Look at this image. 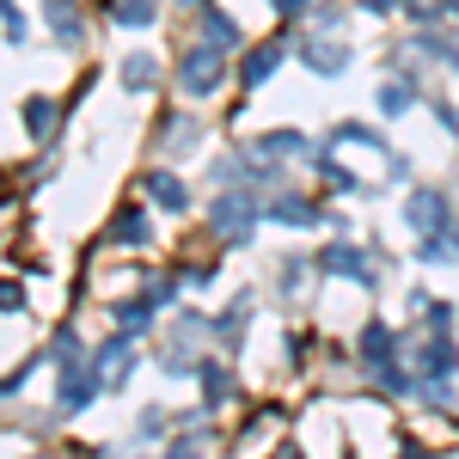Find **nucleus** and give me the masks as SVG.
Listing matches in <instances>:
<instances>
[{
    "label": "nucleus",
    "instance_id": "obj_1",
    "mask_svg": "<svg viewBox=\"0 0 459 459\" xmlns=\"http://www.w3.org/2000/svg\"><path fill=\"white\" fill-rule=\"evenodd\" d=\"M264 214H270V209H264L251 190H227V196H214L209 209H203V221H209V233L221 239V246H246Z\"/></svg>",
    "mask_w": 459,
    "mask_h": 459
},
{
    "label": "nucleus",
    "instance_id": "obj_2",
    "mask_svg": "<svg viewBox=\"0 0 459 459\" xmlns=\"http://www.w3.org/2000/svg\"><path fill=\"white\" fill-rule=\"evenodd\" d=\"M227 86V49L221 43H190L178 62V92L184 99H214Z\"/></svg>",
    "mask_w": 459,
    "mask_h": 459
},
{
    "label": "nucleus",
    "instance_id": "obj_3",
    "mask_svg": "<svg viewBox=\"0 0 459 459\" xmlns=\"http://www.w3.org/2000/svg\"><path fill=\"white\" fill-rule=\"evenodd\" d=\"M135 361H142V355H135V337H129V331H117L110 343H99V350H92V361H86V368L99 374V386H105V392H117L129 374H135Z\"/></svg>",
    "mask_w": 459,
    "mask_h": 459
},
{
    "label": "nucleus",
    "instance_id": "obj_4",
    "mask_svg": "<svg viewBox=\"0 0 459 459\" xmlns=\"http://www.w3.org/2000/svg\"><path fill=\"white\" fill-rule=\"evenodd\" d=\"M300 62L313 74H325V80H337L355 56H350V43H337L331 31H300Z\"/></svg>",
    "mask_w": 459,
    "mask_h": 459
},
{
    "label": "nucleus",
    "instance_id": "obj_5",
    "mask_svg": "<svg viewBox=\"0 0 459 459\" xmlns=\"http://www.w3.org/2000/svg\"><path fill=\"white\" fill-rule=\"evenodd\" d=\"M411 368H417V380H454L459 368V350L447 331H429L423 343H417V355H411Z\"/></svg>",
    "mask_w": 459,
    "mask_h": 459
},
{
    "label": "nucleus",
    "instance_id": "obj_6",
    "mask_svg": "<svg viewBox=\"0 0 459 459\" xmlns=\"http://www.w3.org/2000/svg\"><path fill=\"white\" fill-rule=\"evenodd\" d=\"M404 221H411V233H435V227H447L454 221V196L447 190H411V203H404Z\"/></svg>",
    "mask_w": 459,
    "mask_h": 459
},
{
    "label": "nucleus",
    "instance_id": "obj_7",
    "mask_svg": "<svg viewBox=\"0 0 459 459\" xmlns=\"http://www.w3.org/2000/svg\"><path fill=\"white\" fill-rule=\"evenodd\" d=\"M318 264H325V276H350V282H361V288L380 282V264H368L361 246H331V251H318Z\"/></svg>",
    "mask_w": 459,
    "mask_h": 459
},
{
    "label": "nucleus",
    "instance_id": "obj_8",
    "mask_svg": "<svg viewBox=\"0 0 459 459\" xmlns=\"http://www.w3.org/2000/svg\"><path fill=\"white\" fill-rule=\"evenodd\" d=\"M392 355H398V337H392V325H386V318H368V325H361V337H355V361L374 374V368H386Z\"/></svg>",
    "mask_w": 459,
    "mask_h": 459
},
{
    "label": "nucleus",
    "instance_id": "obj_9",
    "mask_svg": "<svg viewBox=\"0 0 459 459\" xmlns=\"http://www.w3.org/2000/svg\"><path fill=\"white\" fill-rule=\"evenodd\" d=\"M43 25H49V37L62 49H80L86 43V25H80V6L74 0H43Z\"/></svg>",
    "mask_w": 459,
    "mask_h": 459
},
{
    "label": "nucleus",
    "instance_id": "obj_10",
    "mask_svg": "<svg viewBox=\"0 0 459 459\" xmlns=\"http://www.w3.org/2000/svg\"><path fill=\"white\" fill-rule=\"evenodd\" d=\"M251 153H257V160H313L318 147L307 142L300 129H270V135H257V142H251Z\"/></svg>",
    "mask_w": 459,
    "mask_h": 459
},
{
    "label": "nucleus",
    "instance_id": "obj_11",
    "mask_svg": "<svg viewBox=\"0 0 459 459\" xmlns=\"http://www.w3.org/2000/svg\"><path fill=\"white\" fill-rule=\"evenodd\" d=\"M142 190H147V196H153V203H160L166 214H184V209H190V190H184V178L166 172V166H160V172H147V178H142Z\"/></svg>",
    "mask_w": 459,
    "mask_h": 459
},
{
    "label": "nucleus",
    "instance_id": "obj_12",
    "mask_svg": "<svg viewBox=\"0 0 459 459\" xmlns=\"http://www.w3.org/2000/svg\"><path fill=\"white\" fill-rule=\"evenodd\" d=\"M417 257L423 264H459V214L435 233H417Z\"/></svg>",
    "mask_w": 459,
    "mask_h": 459
},
{
    "label": "nucleus",
    "instance_id": "obj_13",
    "mask_svg": "<svg viewBox=\"0 0 459 459\" xmlns=\"http://www.w3.org/2000/svg\"><path fill=\"white\" fill-rule=\"evenodd\" d=\"M117 80H123V92H153V86H160V62H153L147 49H129Z\"/></svg>",
    "mask_w": 459,
    "mask_h": 459
},
{
    "label": "nucleus",
    "instance_id": "obj_14",
    "mask_svg": "<svg viewBox=\"0 0 459 459\" xmlns=\"http://www.w3.org/2000/svg\"><path fill=\"white\" fill-rule=\"evenodd\" d=\"M196 31L203 43H221V49H239V25L221 13V6H196Z\"/></svg>",
    "mask_w": 459,
    "mask_h": 459
},
{
    "label": "nucleus",
    "instance_id": "obj_15",
    "mask_svg": "<svg viewBox=\"0 0 459 459\" xmlns=\"http://www.w3.org/2000/svg\"><path fill=\"white\" fill-rule=\"evenodd\" d=\"M282 43H257V49H251L246 62H239V80H246V86H264V80H270V74L282 68Z\"/></svg>",
    "mask_w": 459,
    "mask_h": 459
},
{
    "label": "nucleus",
    "instance_id": "obj_16",
    "mask_svg": "<svg viewBox=\"0 0 459 459\" xmlns=\"http://www.w3.org/2000/svg\"><path fill=\"white\" fill-rule=\"evenodd\" d=\"M196 386H203V411H221L227 404V392H233V374L203 355V368H196Z\"/></svg>",
    "mask_w": 459,
    "mask_h": 459
},
{
    "label": "nucleus",
    "instance_id": "obj_17",
    "mask_svg": "<svg viewBox=\"0 0 459 459\" xmlns=\"http://www.w3.org/2000/svg\"><path fill=\"white\" fill-rule=\"evenodd\" d=\"M264 209H270V221H282V227H318V221H325L307 196H288V190L276 196V203H264Z\"/></svg>",
    "mask_w": 459,
    "mask_h": 459
},
{
    "label": "nucleus",
    "instance_id": "obj_18",
    "mask_svg": "<svg viewBox=\"0 0 459 459\" xmlns=\"http://www.w3.org/2000/svg\"><path fill=\"white\" fill-rule=\"evenodd\" d=\"M110 246H142V239H153V227H147V209H123L117 221L105 227Z\"/></svg>",
    "mask_w": 459,
    "mask_h": 459
},
{
    "label": "nucleus",
    "instance_id": "obj_19",
    "mask_svg": "<svg viewBox=\"0 0 459 459\" xmlns=\"http://www.w3.org/2000/svg\"><path fill=\"white\" fill-rule=\"evenodd\" d=\"M153 313H160V307H153V300H117V307H110V318H117V331H129V337H142L147 325H153Z\"/></svg>",
    "mask_w": 459,
    "mask_h": 459
},
{
    "label": "nucleus",
    "instance_id": "obj_20",
    "mask_svg": "<svg viewBox=\"0 0 459 459\" xmlns=\"http://www.w3.org/2000/svg\"><path fill=\"white\" fill-rule=\"evenodd\" d=\"M105 13L117 19V25H129V31H147L160 13H153V0H105Z\"/></svg>",
    "mask_w": 459,
    "mask_h": 459
},
{
    "label": "nucleus",
    "instance_id": "obj_21",
    "mask_svg": "<svg viewBox=\"0 0 459 459\" xmlns=\"http://www.w3.org/2000/svg\"><path fill=\"white\" fill-rule=\"evenodd\" d=\"M417 105V80L404 74V80H380V110L386 117H404V110Z\"/></svg>",
    "mask_w": 459,
    "mask_h": 459
},
{
    "label": "nucleus",
    "instance_id": "obj_22",
    "mask_svg": "<svg viewBox=\"0 0 459 459\" xmlns=\"http://www.w3.org/2000/svg\"><path fill=\"white\" fill-rule=\"evenodd\" d=\"M318 270H325L318 257H282V294H300V288L313 282Z\"/></svg>",
    "mask_w": 459,
    "mask_h": 459
},
{
    "label": "nucleus",
    "instance_id": "obj_23",
    "mask_svg": "<svg viewBox=\"0 0 459 459\" xmlns=\"http://www.w3.org/2000/svg\"><path fill=\"white\" fill-rule=\"evenodd\" d=\"M49 355H56V374H62V368H80V361H86L80 331H74V325H62V331H56V343H49Z\"/></svg>",
    "mask_w": 459,
    "mask_h": 459
},
{
    "label": "nucleus",
    "instance_id": "obj_24",
    "mask_svg": "<svg viewBox=\"0 0 459 459\" xmlns=\"http://www.w3.org/2000/svg\"><path fill=\"white\" fill-rule=\"evenodd\" d=\"M25 129L43 142V135L56 129V105H49V99H25Z\"/></svg>",
    "mask_w": 459,
    "mask_h": 459
},
{
    "label": "nucleus",
    "instance_id": "obj_25",
    "mask_svg": "<svg viewBox=\"0 0 459 459\" xmlns=\"http://www.w3.org/2000/svg\"><path fill=\"white\" fill-rule=\"evenodd\" d=\"M374 380H380V392H392V398H404V392H411V374H404L398 361H386V368H374Z\"/></svg>",
    "mask_w": 459,
    "mask_h": 459
},
{
    "label": "nucleus",
    "instance_id": "obj_26",
    "mask_svg": "<svg viewBox=\"0 0 459 459\" xmlns=\"http://www.w3.org/2000/svg\"><path fill=\"white\" fill-rule=\"evenodd\" d=\"M343 25V0H325V6H313V25L307 31H337Z\"/></svg>",
    "mask_w": 459,
    "mask_h": 459
},
{
    "label": "nucleus",
    "instance_id": "obj_27",
    "mask_svg": "<svg viewBox=\"0 0 459 459\" xmlns=\"http://www.w3.org/2000/svg\"><path fill=\"white\" fill-rule=\"evenodd\" d=\"M423 318H429V331H454V307L447 300H423Z\"/></svg>",
    "mask_w": 459,
    "mask_h": 459
},
{
    "label": "nucleus",
    "instance_id": "obj_28",
    "mask_svg": "<svg viewBox=\"0 0 459 459\" xmlns=\"http://www.w3.org/2000/svg\"><path fill=\"white\" fill-rule=\"evenodd\" d=\"M0 25H6V43H25V19H19L13 0H0Z\"/></svg>",
    "mask_w": 459,
    "mask_h": 459
},
{
    "label": "nucleus",
    "instance_id": "obj_29",
    "mask_svg": "<svg viewBox=\"0 0 459 459\" xmlns=\"http://www.w3.org/2000/svg\"><path fill=\"white\" fill-rule=\"evenodd\" d=\"M0 313H25V288L19 282H0Z\"/></svg>",
    "mask_w": 459,
    "mask_h": 459
},
{
    "label": "nucleus",
    "instance_id": "obj_30",
    "mask_svg": "<svg viewBox=\"0 0 459 459\" xmlns=\"http://www.w3.org/2000/svg\"><path fill=\"white\" fill-rule=\"evenodd\" d=\"M355 6H361V13H380V19H386V13H411V0H355Z\"/></svg>",
    "mask_w": 459,
    "mask_h": 459
},
{
    "label": "nucleus",
    "instance_id": "obj_31",
    "mask_svg": "<svg viewBox=\"0 0 459 459\" xmlns=\"http://www.w3.org/2000/svg\"><path fill=\"white\" fill-rule=\"evenodd\" d=\"M417 19H423V25H429V19H454V25H459V0H441V6H429V13H417Z\"/></svg>",
    "mask_w": 459,
    "mask_h": 459
},
{
    "label": "nucleus",
    "instance_id": "obj_32",
    "mask_svg": "<svg viewBox=\"0 0 459 459\" xmlns=\"http://www.w3.org/2000/svg\"><path fill=\"white\" fill-rule=\"evenodd\" d=\"M435 117H441V129H447V135H459V105H435Z\"/></svg>",
    "mask_w": 459,
    "mask_h": 459
},
{
    "label": "nucleus",
    "instance_id": "obj_33",
    "mask_svg": "<svg viewBox=\"0 0 459 459\" xmlns=\"http://www.w3.org/2000/svg\"><path fill=\"white\" fill-rule=\"evenodd\" d=\"M184 282H190V288H209V282H214V264H203V270H184Z\"/></svg>",
    "mask_w": 459,
    "mask_h": 459
},
{
    "label": "nucleus",
    "instance_id": "obj_34",
    "mask_svg": "<svg viewBox=\"0 0 459 459\" xmlns=\"http://www.w3.org/2000/svg\"><path fill=\"white\" fill-rule=\"evenodd\" d=\"M142 435H166V417L160 411H142Z\"/></svg>",
    "mask_w": 459,
    "mask_h": 459
},
{
    "label": "nucleus",
    "instance_id": "obj_35",
    "mask_svg": "<svg viewBox=\"0 0 459 459\" xmlns=\"http://www.w3.org/2000/svg\"><path fill=\"white\" fill-rule=\"evenodd\" d=\"M270 6H276L282 19H300V13H307V0H270Z\"/></svg>",
    "mask_w": 459,
    "mask_h": 459
},
{
    "label": "nucleus",
    "instance_id": "obj_36",
    "mask_svg": "<svg viewBox=\"0 0 459 459\" xmlns=\"http://www.w3.org/2000/svg\"><path fill=\"white\" fill-rule=\"evenodd\" d=\"M178 6H203V0H178Z\"/></svg>",
    "mask_w": 459,
    "mask_h": 459
}]
</instances>
